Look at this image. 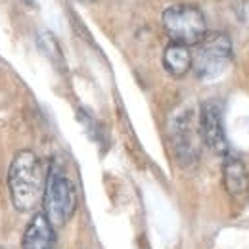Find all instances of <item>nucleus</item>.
<instances>
[{"label":"nucleus","mask_w":249,"mask_h":249,"mask_svg":"<svg viewBox=\"0 0 249 249\" xmlns=\"http://www.w3.org/2000/svg\"><path fill=\"white\" fill-rule=\"evenodd\" d=\"M222 180L226 192L234 199H242L249 194V175L246 163L236 156H226L222 165Z\"/></svg>","instance_id":"8"},{"label":"nucleus","mask_w":249,"mask_h":249,"mask_svg":"<svg viewBox=\"0 0 249 249\" xmlns=\"http://www.w3.org/2000/svg\"><path fill=\"white\" fill-rule=\"evenodd\" d=\"M161 23L171 42L184 44L188 48L197 46L207 35L205 16L194 4H173L165 8Z\"/></svg>","instance_id":"3"},{"label":"nucleus","mask_w":249,"mask_h":249,"mask_svg":"<svg viewBox=\"0 0 249 249\" xmlns=\"http://www.w3.org/2000/svg\"><path fill=\"white\" fill-rule=\"evenodd\" d=\"M197 121H199L201 140L215 154H228V140L222 124V109L215 100H207L201 104Z\"/></svg>","instance_id":"6"},{"label":"nucleus","mask_w":249,"mask_h":249,"mask_svg":"<svg viewBox=\"0 0 249 249\" xmlns=\"http://www.w3.org/2000/svg\"><path fill=\"white\" fill-rule=\"evenodd\" d=\"M232 62V40L226 33H207L192 54V69L203 81L217 79Z\"/></svg>","instance_id":"4"},{"label":"nucleus","mask_w":249,"mask_h":249,"mask_svg":"<svg viewBox=\"0 0 249 249\" xmlns=\"http://www.w3.org/2000/svg\"><path fill=\"white\" fill-rule=\"evenodd\" d=\"M163 67L173 77H184L192 69V52L184 44L171 42L163 52Z\"/></svg>","instance_id":"9"},{"label":"nucleus","mask_w":249,"mask_h":249,"mask_svg":"<svg viewBox=\"0 0 249 249\" xmlns=\"http://www.w3.org/2000/svg\"><path fill=\"white\" fill-rule=\"evenodd\" d=\"M171 134H173V146L178 161L194 163L199 156L201 132H199V121L194 119L192 111H186L175 119Z\"/></svg>","instance_id":"5"},{"label":"nucleus","mask_w":249,"mask_h":249,"mask_svg":"<svg viewBox=\"0 0 249 249\" xmlns=\"http://www.w3.org/2000/svg\"><path fill=\"white\" fill-rule=\"evenodd\" d=\"M81 2H94V0H81Z\"/></svg>","instance_id":"10"},{"label":"nucleus","mask_w":249,"mask_h":249,"mask_svg":"<svg viewBox=\"0 0 249 249\" xmlns=\"http://www.w3.org/2000/svg\"><path fill=\"white\" fill-rule=\"evenodd\" d=\"M23 249H56V230L44 213H36L29 220L23 234Z\"/></svg>","instance_id":"7"},{"label":"nucleus","mask_w":249,"mask_h":249,"mask_svg":"<svg viewBox=\"0 0 249 249\" xmlns=\"http://www.w3.org/2000/svg\"><path fill=\"white\" fill-rule=\"evenodd\" d=\"M44 215L54 228L67 224L77 209V190L73 180L67 177L60 165H52L46 175V188H44Z\"/></svg>","instance_id":"2"},{"label":"nucleus","mask_w":249,"mask_h":249,"mask_svg":"<svg viewBox=\"0 0 249 249\" xmlns=\"http://www.w3.org/2000/svg\"><path fill=\"white\" fill-rule=\"evenodd\" d=\"M8 188L14 207L21 213H31L42 203L46 173L35 152L21 150L14 156L8 171Z\"/></svg>","instance_id":"1"}]
</instances>
